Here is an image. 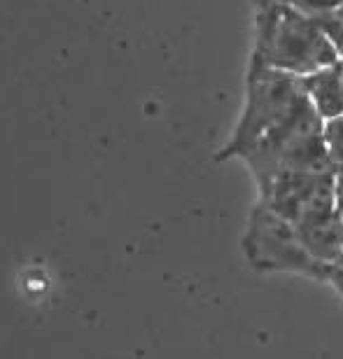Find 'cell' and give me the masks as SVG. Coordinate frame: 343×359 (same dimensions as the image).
I'll list each match as a JSON object with an SVG mask.
<instances>
[{
	"instance_id": "obj_1",
	"label": "cell",
	"mask_w": 343,
	"mask_h": 359,
	"mask_svg": "<svg viewBox=\"0 0 343 359\" xmlns=\"http://www.w3.org/2000/svg\"><path fill=\"white\" fill-rule=\"evenodd\" d=\"M341 59L343 54L313 17L281 0H255V47L250 63L306 77Z\"/></svg>"
},
{
	"instance_id": "obj_2",
	"label": "cell",
	"mask_w": 343,
	"mask_h": 359,
	"mask_svg": "<svg viewBox=\"0 0 343 359\" xmlns=\"http://www.w3.org/2000/svg\"><path fill=\"white\" fill-rule=\"evenodd\" d=\"M304 98L306 91L299 75L248 63L246 107H243L231 138L215 154V159L224 161L229 156L243 159L264 135L274 131L278 124H283Z\"/></svg>"
},
{
	"instance_id": "obj_3",
	"label": "cell",
	"mask_w": 343,
	"mask_h": 359,
	"mask_svg": "<svg viewBox=\"0 0 343 359\" xmlns=\"http://www.w3.org/2000/svg\"><path fill=\"white\" fill-rule=\"evenodd\" d=\"M243 250L250 266L257 271H292L332 283L334 266L318 262L304 245L297 226L257 201L248 217Z\"/></svg>"
},
{
	"instance_id": "obj_4",
	"label": "cell",
	"mask_w": 343,
	"mask_h": 359,
	"mask_svg": "<svg viewBox=\"0 0 343 359\" xmlns=\"http://www.w3.org/2000/svg\"><path fill=\"white\" fill-rule=\"evenodd\" d=\"M304 245L318 262L337 266L343 257V215L339 210L318 215L297 224Z\"/></svg>"
},
{
	"instance_id": "obj_5",
	"label": "cell",
	"mask_w": 343,
	"mask_h": 359,
	"mask_svg": "<svg viewBox=\"0 0 343 359\" xmlns=\"http://www.w3.org/2000/svg\"><path fill=\"white\" fill-rule=\"evenodd\" d=\"M302 84L306 98L323 121L343 114V59L330 68L302 77Z\"/></svg>"
},
{
	"instance_id": "obj_6",
	"label": "cell",
	"mask_w": 343,
	"mask_h": 359,
	"mask_svg": "<svg viewBox=\"0 0 343 359\" xmlns=\"http://www.w3.org/2000/svg\"><path fill=\"white\" fill-rule=\"evenodd\" d=\"M334 191H337V210L343 215V168L334 173Z\"/></svg>"
},
{
	"instance_id": "obj_7",
	"label": "cell",
	"mask_w": 343,
	"mask_h": 359,
	"mask_svg": "<svg viewBox=\"0 0 343 359\" xmlns=\"http://www.w3.org/2000/svg\"><path fill=\"white\" fill-rule=\"evenodd\" d=\"M337 266H339V269H343V257H341V259H339V264H337Z\"/></svg>"
}]
</instances>
